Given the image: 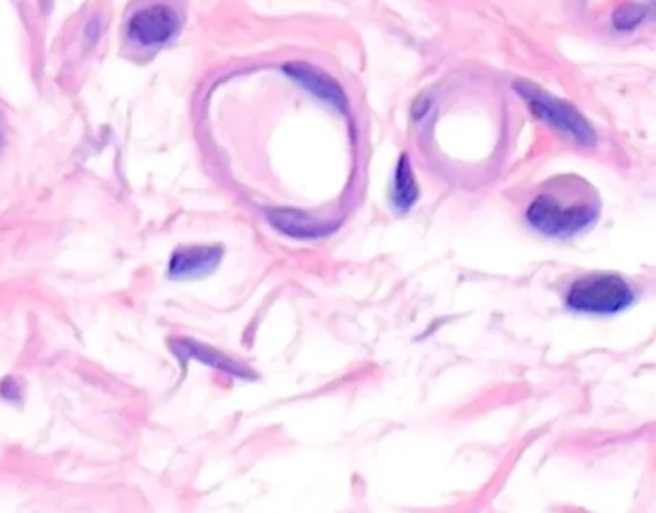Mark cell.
Here are the masks:
<instances>
[{
  "mask_svg": "<svg viewBox=\"0 0 656 513\" xmlns=\"http://www.w3.org/2000/svg\"><path fill=\"white\" fill-rule=\"evenodd\" d=\"M283 72L309 93L317 96L320 101L332 104L337 111H347V96L340 87V83L333 80L332 75L322 72L320 67L312 66L309 62H291L288 66H283Z\"/></svg>",
  "mask_w": 656,
  "mask_h": 513,
  "instance_id": "cell-5",
  "label": "cell"
},
{
  "mask_svg": "<svg viewBox=\"0 0 656 513\" xmlns=\"http://www.w3.org/2000/svg\"><path fill=\"white\" fill-rule=\"evenodd\" d=\"M0 145H2V132H0Z\"/></svg>",
  "mask_w": 656,
  "mask_h": 513,
  "instance_id": "cell-10",
  "label": "cell"
},
{
  "mask_svg": "<svg viewBox=\"0 0 656 513\" xmlns=\"http://www.w3.org/2000/svg\"><path fill=\"white\" fill-rule=\"evenodd\" d=\"M518 95L524 98L530 111L543 119L546 124L553 125L554 129L566 133L569 137L577 140L580 145H593L595 143V133L574 106L564 103L556 96L549 95L543 88L533 85L530 81L520 80L514 83Z\"/></svg>",
  "mask_w": 656,
  "mask_h": 513,
  "instance_id": "cell-3",
  "label": "cell"
},
{
  "mask_svg": "<svg viewBox=\"0 0 656 513\" xmlns=\"http://www.w3.org/2000/svg\"><path fill=\"white\" fill-rule=\"evenodd\" d=\"M270 220L281 233L296 237V239H314L330 231V228H320L306 213L296 212V210H275L270 212Z\"/></svg>",
  "mask_w": 656,
  "mask_h": 513,
  "instance_id": "cell-7",
  "label": "cell"
},
{
  "mask_svg": "<svg viewBox=\"0 0 656 513\" xmlns=\"http://www.w3.org/2000/svg\"><path fill=\"white\" fill-rule=\"evenodd\" d=\"M221 249L218 247H191L177 250L170 262V275L174 279H195L215 272L220 264Z\"/></svg>",
  "mask_w": 656,
  "mask_h": 513,
  "instance_id": "cell-6",
  "label": "cell"
},
{
  "mask_svg": "<svg viewBox=\"0 0 656 513\" xmlns=\"http://www.w3.org/2000/svg\"><path fill=\"white\" fill-rule=\"evenodd\" d=\"M601 198L585 179L574 174L549 179L531 200L525 218L546 237H572L598 220Z\"/></svg>",
  "mask_w": 656,
  "mask_h": 513,
  "instance_id": "cell-1",
  "label": "cell"
},
{
  "mask_svg": "<svg viewBox=\"0 0 656 513\" xmlns=\"http://www.w3.org/2000/svg\"><path fill=\"white\" fill-rule=\"evenodd\" d=\"M634 302V291L616 273H591L570 286L566 304L574 312L608 316L626 310Z\"/></svg>",
  "mask_w": 656,
  "mask_h": 513,
  "instance_id": "cell-2",
  "label": "cell"
},
{
  "mask_svg": "<svg viewBox=\"0 0 656 513\" xmlns=\"http://www.w3.org/2000/svg\"><path fill=\"white\" fill-rule=\"evenodd\" d=\"M393 205L400 212H408L416 200H418V185L414 179L413 168L406 161L405 156L398 161L397 171H395V181H393Z\"/></svg>",
  "mask_w": 656,
  "mask_h": 513,
  "instance_id": "cell-8",
  "label": "cell"
},
{
  "mask_svg": "<svg viewBox=\"0 0 656 513\" xmlns=\"http://www.w3.org/2000/svg\"><path fill=\"white\" fill-rule=\"evenodd\" d=\"M179 28L176 10L166 4H153L132 15L127 23L129 38L143 46L168 43Z\"/></svg>",
  "mask_w": 656,
  "mask_h": 513,
  "instance_id": "cell-4",
  "label": "cell"
},
{
  "mask_svg": "<svg viewBox=\"0 0 656 513\" xmlns=\"http://www.w3.org/2000/svg\"><path fill=\"white\" fill-rule=\"evenodd\" d=\"M647 15H649V8L637 4V2H626V4L616 8V12H614V28L618 31L635 30L645 22Z\"/></svg>",
  "mask_w": 656,
  "mask_h": 513,
  "instance_id": "cell-9",
  "label": "cell"
}]
</instances>
